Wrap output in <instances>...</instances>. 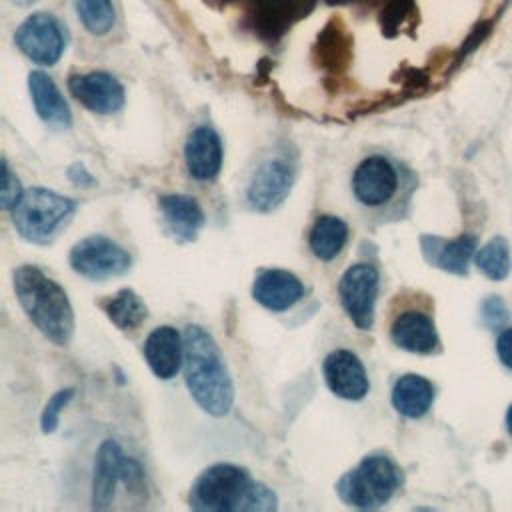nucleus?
<instances>
[{"mask_svg": "<svg viewBox=\"0 0 512 512\" xmlns=\"http://www.w3.org/2000/svg\"><path fill=\"white\" fill-rule=\"evenodd\" d=\"M28 90H30L34 110L46 126H50V128H68L70 126V122H72L70 108L62 96V92L58 90L56 82L48 74H44L40 70L30 72L28 74Z\"/></svg>", "mask_w": 512, "mask_h": 512, "instance_id": "aec40b11", "label": "nucleus"}, {"mask_svg": "<svg viewBox=\"0 0 512 512\" xmlns=\"http://www.w3.org/2000/svg\"><path fill=\"white\" fill-rule=\"evenodd\" d=\"M14 4H18V6H30V4H34V2H38V0H12Z\"/></svg>", "mask_w": 512, "mask_h": 512, "instance_id": "473e14b6", "label": "nucleus"}, {"mask_svg": "<svg viewBox=\"0 0 512 512\" xmlns=\"http://www.w3.org/2000/svg\"><path fill=\"white\" fill-rule=\"evenodd\" d=\"M222 160L224 148L218 132L208 124L192 128L184 144V162L190 178L212 182L222 170Z\"/></svg>", "mask_w": 512, "mask_h": 512, "instance_id": "ddd939ff", "label": "nucleus"}, {"mask_svg": "<svg viewBox=\"0 0 512 512\" xmlns=\"http://www.w3.org/2000/svg\"><path fill=\"white\" fill-rule=\"evenodd\" d=\"M294 178V164L284 156H270L262 160L246 184V204L258 212L278 208L288 198Z\"/></svg>", "mask_w": 512, "mask_h": 512, "instance_id": "9d476101", "label": "nucleus"}, {"mask_svg": "<svg viewBox=\"0 0 512 512\" xmlns=\"http://www.w3.org/2000/svg\"><path fill=\"white\" fill-rule=\"evenodd\" d=\"M392 406L404 418H422L434 402V386L420 374H404L392 388Z\"/></svg>", "mask_w": 512, "mask_h": 512, "instance_id": "412c9836", "label": "nucleus"}, {"mask_svg": "<svg viewBox=\"0 0 512 512\" xmlns=\"http://www.w3.org/2000/svg\"><path fill=\"white\" fill-rule=\"evenodd\" d=\"M318 54H320V62L326 68L338 70V66H342L346 62V54H348V44L346 38L342 36V32L336 28V24H328L322 34L318 36Z\"/></svg>", "mask_w": 512, "mask_h": 512, "instance_id": "a878e982", "label": "nucleus"}, {"mask_svg": "<svg viewBox=\"0 0 512 512\" xmlns=\"http://www.w3.org/2000/svg\"><path fill=\"white\" fill-rule=\"evenodd\" d=\"M324 382L338 398L358 402L370 390V380L362 360L348 348L332 350L322 362Z\"/></svg>", "mask_w": 512, "mask_h": 512, "instance_id": "f8f14e48", "label": "nucleus"}, {"mask_svg": "<svg viewBox=\"0 0 512 512\" xmlns=\"http://www.w3.org/2000/svg\"><path fill=\"white\" fill-rule=\"evenodd\" d=\"M76 12L84 28L94 36H104L114 26L112 0H76Z\"/></svg>", "mask_w": 512, "mask_h": 512, "instance_id": "393cba45", "label": "nucleus"}, {"mask_svg": "<svg viewBox=\"0 0 512 512\" xmlns=\"http://www.w3.org/2000/svg\"><path fill=\"white\" fill-rule=\"evenodd\" d=\"M126 466V456L120 444L112 438L104 440L98 446L94 456V472H92V508L106 510L114 502V494L118 484L122 482Z\"/></svg>", "mask_w": 512, "mask_h": 512, "instance_id": "2eb2a0df", "label": "nucleus"}, {"mask_svg": "<svg viewBox=\"0 0 512 512\" xmlns=\"http://www.w3.org/2000/svg\"><path fill=\"white\" fill-rule=\"evenodd\" d=\"M496 352L500 362L512 370V328H506L500 332L496 340Z\"/></svg>", "mask_w": 512, "mask_h": 512, "instance_id": "c756f323", "label": "nucleus"}, {"mask_svg": "<svg viewBox=\"0 0 512 512\" xmlns=\"http://www.w3.org/2000/svg\"><path fill=\"white\" fill-rule=\"evenodd\" d=\"M14 292L28 320L58 346H66L74 334V310L64 288L38 266L14 270Z\"/></svg>", "mask_w": 512, "mask_h": 512, "instance_id": "7ed1b4c3", "label": "nucleus"}, {"mask_svg": "<svg viewBox=\"0 0 512 512\" xmlns=\"http://www.w3.org/2000/svg\"><path fill=\"white\" fill-rule=\"evenodd\" d=\"M102 310L122 332H134L148 318L146 302L130 288H122L114 296L104 298Z\"/></svg>", "mask_w": 512, "mask_h": 512, "instance_id": "5701e85b", "label": "nucleus"}, {"mask_svg": "<svg viewBox=\"0 0 512 512\" xmlns=\"http://www.w3.org/2000/svg\"><path fill=\"white\" fill-rule=\"evenodd\" d=\"M276 494L228 462L208 466L190 488V508L198 512H268L276 510Z\"/></svg>", "mask_w": 512, "mask_h": 512, "instance_id": "f03ea898", "label": "nucleus"}, {"mask_svg": "<svg viewBox=\"0 0 512 512\" xmlns=\"http://www.w3.org/2000/svg\"><path fill=\"white\" fill-rule=\"evenodd\" d=\"M22 194H24V190H22V186H20V182H18V178L12 174V170L8 168V162L6 160H2V184H0V206L4 208V210H12L16 204H18V200L22 198Z\"/></svg>", "mask_w": 512, "mask_h": 512, "instance_id": "cd10ccee", "label": "nucleus"}, {"mask_svg": "<svg viewBox=\"0 0 512 512\" xmlns=\"http://www.w3.org/2000/svg\"><path fill=\"white\" fill-rule=\"evenodd\" d=\"M402 484V470L388 454H368L340 476L336 494L352 508L372 510L384 506Z\"/></svg>", "mask_w": 512, "mask_h": 512, "instance_id": "20e7f679", "label": "nucleus"}, {"mask_svg": "<svg viewBox=\"0 0 512 512\" xmlns=\"http://www.w3.org/2000/svg\"><path fill=\"white\" fill-rule=\"evenodd\" d=\"M76 200L48 188L24 190L18 204L10 210L16 232L32 244H48L76 212Z\"/></svg>", "mask_w": 512, "mask_h": 512, "instance_id": "39448f33", "label": "nucleus"}, {"mask_svg": "<svg viewBox=\"0 0 512 512\" xmlns=\"http://www.w3.org/2000/svg\"><path fill=\"white\" fill-rule=\"evenodd\" d=\"M18 50L40 66H52L60 60L66 48V34L62 24L48 12L30 14L14 34Z\"/></svg>", "mask_w": 512, "mask_h": 512, "instance_id": "1a4fd4ad", "label": "nucleus"}, {"mask_svg": "<svg viewBox=\"0 0 512 512\" xmlns=\"http://www.w3.org/2000/svg\"><path fill=\"white\" fill-rule=\"evenodd\" d=\"M474 262L480 268V272L484 276H488L490 280H504L512 268V260H510V248L506 238L502 236H494L492 240H488L476 254H474Z\"/></svg>", "mask_w": 512, "mask_h": 512, "instance_id": "b1692460", "label": "nucleus"}, {"mask_svg": "<svg viewBox=\"0 0 512 512\" xmlns=\"http://www.w3.org/2000/svg\"><path fill=\"white\" fill-rule=\"evenodd\" d=\"M378 284L380 274L368 262H356L348 266L338 280L340 304L352 324L360 330H370L374 324Z\"/></svg>", "mask_w": 512, "mask_h": 512, "instance_id": "0eeeda50", "label": "nucleus"}, {"mask_svg": "<svg viewBox=\"0 0 512 512\" xmlns=\"http://www.w3.org/2000/svg\"><path fill=\"white\" fill-rule=\"evenodd\" d=\"M70 266L88 280H108L124 274L132 256L126 248L106 236H86L70 250Z\"/></svg>", "mask_w": 512, "mask_h": 512, "instance_id": "423d86ee", "label": "nucleus"}, {"mask_svg": "<svg viewBox=\"0 0 512 512\" xmlns=\"http://www.w3.org/2000/svg\"><path fill=\"white\" fill-rule=\"evenodd\" d=\"M352 194L364 208L388 206L400 190V174L396 164L382 156L372 154L360 160L352 172Z\"/></svg>", "mask_w": 512, "mask_h": 512, "instance_id": "6e6552de", "label": "nucleus"}, {"mask_svg": "<svg viewBox=\"0 0 512 512\" xmlns=\"http://www.w3.org/2000/svg\"><path fill=\"white\" fill-rule=\"evenodd\" d=\"M490 22H482V24H478L474 30H472V34L468 36V40L462 44V50H460V56H466L470 50H474L484 38H486V34L490 32Z\"/></svg>", "mask_w": 512, "mask_h": 512, "instance_id": "7c9ffc66", "label": "nucleus"}, {"mask_svg": "<svg viewBox=\"0 0 512 512\" xmlns=\"http://www.w3.org/2000/svg\"><path fill=\"white\" fill-rule=\"evenodd\" d=\"M348 224L332 214H322L314 220L310 234H308V246L310 252L322 260V262H330L334 260L342 248L348 242Z\"/></svg>", "mask_w": 512, "mask_h": 512, "instance_id": "4be33fe9", "label": "nucleus"}, {"mask_svg": "<svg viewBox=\"0 0 512 512\" xmlns=\"http://www.w3.org/2000/svg\"><path fill=\"white\" fill-rule=\"evenodd\" d=\"M68 90L84 108L96 114H114L126 100L120 80L102 70L72 74L68 78Z\"/></svg>", "mask_w": 512, "mask_h": 512, "instance_id": "9b49d317", "label": "nucleus"}, {"mask_svg": "<svg viewBox=\"0 0 512 512\" xmlns=\"http://www.w3.org/2000/svg\"><path fill=\"white\" fill-rule=\"evenodd\" d=\"M390 338L394 346L412 354H432L440 346L438 330L430 314L422 310L400 312L390 326Z\"/></svg>", "mask_w": 512, "mask_h": 512, "instance_id": "f3484780", "label": "nucleus"}, {"mask_svg": "<svg viewBox=\"0 0 512 512\" xmlns=\"http://www.w3.org/2000/svg\"><path fill=\"white\" fill-rule=\"evenodd\" d=\"M184 380L192 400L212 418L232 410L234 384L224 356L208 330L190 324L184 330Z\"/></svg>", "mask_w": 512, "mask_h": 512, "instance_id": "f257e3e1", "label": "nucleus"}, {"mask_svg": "<svg viewBox=\"0 0 512 512\" xmlns=\"http://www.w3.org/2000/svg\"><path fill=\"white\" fill-rule=\"evenodd\" d=\"M72 396H74V388H62V390H58L56 394L50 396V400L46 402V406L42 410V416H40V426L46 434H50L58 428L60 412L72 400Z\"/></svg>", "mask_w": 512, "mask_h": 512, "instance_id": "bb28decb", "label": "nucleus"}, {"mask_svg": "<svg viewBox=\"0 0 512 512\" xmlns=\"http://www.w3.org/2000/svg\"><path fill=\"white\" fill-rule=\"evenodd\" d=\"M508 308L504 304V300L500 296H488L484 302H482V308H480V318L484 322L486 328L490 330H496L500 326L506 324L508 320Z\"/></svg>", "mask_w": 512, "mask_h": 512, "instance_id": "c85d7f7f", "label": "nucleus"}, {"mask_svg": "<svg viewBox=\"0 0 512 512\" xmlns=\"http://www.w3.org/2000/svg\"><path fill=\"white\" fill-rule=\"evenodd\" d=\"M306 288L302 280L284 268H264L254 276L252 298L266 310L284 312L294 306Z\"/></svg>", "mask_w": 512, "mask_h": 512, "instance_id": "4468645a", "label": "nucleus"}, {"mask_svg": "<svg viewBox=\"0 0 512 512\" xmlns=\"http://www.w3.org/2000/svg\"><path fill=\"white\" fill-rule=\"evenodd\" d=\"M158 208L168 232L180 242H192L204 226V212L198 200L188 194H162Z\"/></svg>", "mask_w": 512, "mask_h": 512, "instance_id": "6ab92c4d", "label": "nucleus"}, {"mask_svg": "<svg viewBox=\"0 0 512 512\" xmlns=\"http://www.w3.org/2000/svg\"><path fill=\"white\" fill-rule=\"evenodd\" d=\"M506 428H508V432L512 436V404L508 406V412H506Z\"/></svg>", "mask_w": 512, "mask_h": 512, "instance_id": "2f4dec72", "label": "nucleus"}, {"mask_svg": "<svg viewBox=\"0 0 512 512\" xmlns=\"http://www.w3.org/2000/svg\"><path fill=\"white\" fill-rule=\"evenodd\" d=\"M420 250L424 258L448 274H466L468 264L476 250V238L470 234H460L458 238H440L432 234L420 236Z\"/></svg>", "mask_w": 512, "mask_h": 512, "instance_id": "a211bd4d", "label": "nucleus"}, {"mask_svg": "<svg viewBox=\"0 0 512 512\" xmlns=\"http://www.w3.org/2000/svg\"><path fill=\"white\" fill-rule=\"evenodd\" d=\"M142 354L156 378L170 380L184 366V334L172 326H158L148 334Z\"/></svg>", "mask_w": 512, "mask_h": 512, "instance_id": "dca6fc26", "label": "nucleus"}]
</instances>
